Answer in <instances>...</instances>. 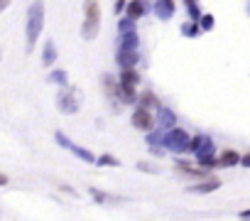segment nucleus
<instances>
[{"instance_id": "nucleus-25", "label": "nucleus", "mask_w": 250, "mask_h": 221, "mask_svg": "<svg viewBox=\"0 0 250 221\" xmlns=\"http://www.w3.org/2000/svg\"><path fill=\"white\" fill-rule=\"evenodd\" d=\"M8 5H10V0H0V13H3Z\"/></svg>"}, {"instance_id": "nucleus-5", "label": "nucleus", "mask_w": 250, "mask_h": 221, "mask_svg": "<svg viewBox=\"0 0 250 221\" xmlns=\"http://www.w3.org/2000/svg\"><path fill=\"white\" fill-rule=\"evenodd\" d=\"M57 103L62 108V113H76V110H79V103H76V98H74V93L69 88L57 93Z\"/></svg>"}, {"instance_id": "nucleus-9", "label": "nucleus", "mask_w": 250, "mask_h": 221, "mask_svg": "<svg viewBox=\"0 0 250 221\" xmlns=\"http://www.w3.org/2000/svg\"><path fill=\"white\" fill-rule=\"evenodd\" d=\"M218 187H221V179H218V177H211V179H206V182H201V184H194L191 192L208 194V192H213V189H218Z\"/></svg>"}, {"instance_id": "nucleus-3", "label": "nucleus", "mask_w": 250, "mask_h": 221, "mask_svg": "<svg viewBox=\"0 0 250 221\" xmlns=\"http://www.w3.org/2000/svg\"><path fill=\"white\" fill-rule=\"evenodd\" d=\"M165 143H167V148H172V150H177V153H189V135H187L182 128H172V131L167 133Z\"/></svg>"}, {"instance_id": "nucleus-19", "label": "nucleus", "mask_w": 250, "mask_h": 221, "mask_svg": "<svg viewBox=\"0 0 250 221\" xmlns=\"http://www.w3.org/2000/svg\"><path fill=\"white\" fill-rule=\"evenodd\" d=\"M143 106H145V108H152V106L160 108V101H157L152 93H143Z\"/></svg>"}, {"instance_id": "nucleus-16", "label": "nucleus", "mask_w": 250, "mask_h": 221, "mask_svg": "<svg viewBox=\"0 0 250 221\" xmlns=\"http://www.w3.org/2000/svg\"><path fill=\"white\" fill-rule=\"evenodd\" d=\"M199 165H201V167H216L218 160H216L211 153H199Z\"/></svg>"}, {"instance_id": "nucleus-28", "label": "nucleus", "mask_w": 250, "mask_h": 221, "mask_svg": "<svg viewBox=\"0 0 250 221\" xmlns=\"http://www.w3.org/2000/svg\"><path fill=\"white\" fill-rule=\"evenodd\" d=\"M240 219H250V211H240Z\"/></svg>"}, {"instance_id": "nucleus-12", "label": "nucleus", "mask_w": 250, "mask_h": 221, "mask_svg": "<svg viewBox=\"0 0 250 221\" xmlns=\"http://www.w3.org/2000/svg\"><path fill=\"white\" fill-rule=\"evenodd\" d=\"M118 47H133V49H138V35H135V30L133 32H120V44Z\"/></svg>"}, {"instance_id": "nucleus-24", "label": "nucleus", "mask_w": 250, "mask_h": 221, "mask_svg": "<svg viewBox=\"0 0 250 221\" xmlns=\"http://www.w3.org/2000/svg\"><path fill=\"white\" fill-rule=\"evenodd\" d=\"M211 25H213V18H208V15H206V18L201 20V27H211Z\"/></svg>"}, {"instance_id": "nucleus-17", "label": "nucleus", "mask_w": 250, "mask_h": 221, "mask_svg": "<svg viewBox=\"0 0 250 221\" xmlns=\"http://www.w3.org/2000/svg\"><path fill=\"white\" fill-rule=\"evenodd\" d=\"M69 148H71V153H74V155H79L81 160H86V162H96V157H93L88 150H83V148H79V145H69Z\"/></svg>"}, {"instance_id": "nucleus-20", "label": "nucleus", "mask_w": 250, "mask_h": 221, "mask_svg": "<svg viewBox=\"0 0 250 221\" xmlns=\"http://www.w3.org/2000/svg\"><path fill=\"white\" fill-rule=\"evenodd\" d=\"M133 30H135V20H130V18L120 20V32H133Z\"/></svg>"}, {"instance_id": "nucleus-7", "label": "nucleus", "mask_w": 250, "mask_h": 221, "mask_svg": "<svg viewBox=\"0 0 250 221\" xmlns=\"http://www.w3.org/2000/svg\"><path fill=\"white\" fill-rule=\"evenodd\" d=\"M125 13L130 20H140L145 15V3L143 0H130V3H125Z\"/></svg>"}, {"instance_id": "nucleus-2", "label": "nucleus", "mask_w": 250, "mask_h": 221, "mask_svg": "<svg viewBox=\"0 0 250 221\" xmlns=\"http://www.w3.org/2000/svg\"><path fill=\"white\" fill-rule=\"evenodd\" d=\"M101 30V5L98 0H86L83 3V27L81 35L83 40H93Z\"/></svg>"}, {"instance_id": "nucleus-6", "label": "nucleus", "mask_w": 250, "mask_h": 221, "mask_svg": "<svg viewBox=\"0 0 250 221\" xmlns=\"http://www.w3.org/2000/svg\"><path fill=\"white\" fill-rule=\"evenodd\" d=\"M118 64L125 69V66H135L138 64V52L133 47H118V54H115Z\"/></svg>"}, {"instance_id": "nucleus-27", "label": "nucleus", "mask_w": 250, "mask_h": 221, "mask_svg": "<svg viewBox=\"0 0 250 221\" xmlns=\"http://www.w3.org/2000/svg\"><path fill=\"white\" fill-rule=\"evenodd\" d=\"M125 8V0H118V5H115V10H123Z\"/></svg>"}, {"instance_id": "nucleus-4", "label": "nucleus", "mask_w": 250, "mask_h": 221, "mask_svg": "<svg viewBox=\"0 0 250 221\" xmlns=\"http://www.w3.org/2000/svg\"><path fill=\"white\" fill-rule=\"evenodd\" d=\"M133 126H135L138 131H152L155 118H152V113H150V108L138 106V108L133 110Z\"/></svg>"}, {"instance_id": "nucleus-23", "label": "nucleus", "mask_w": 250, "mask_h": 221, "mask_svg": "<svg viewBox=\"0 0 250 221\" xmlns=\"http://www.w3.org/2000/svg\"><path fill=\"white\" fill-rule=\"evenodd\" d=\"M98 162H101V165H118V160H115V157H110V155H103Z\"/></svg>"}, {"instance_id": "nucleus-13", "label": "nucleus", "mask_w": 250, "mask_h": 221, "mask_svg": "<svg viewBox=\"0 0 250 221\" xmlns=\"http://www.w3.org/2000/svg\"><path fill=\"white\" fill-rule=\"evenodd\" d=\"M238 162H240V155L235 150H226L218 160V165H223V167H230V165H238Z\"/></svg>"}, {"instance_id": "nucleus-1", "label": "nucleus", "mask_w": 250, "mask_h": 221, "mask_svg": "<svg viewBox=\"0 0 250 221\" xmlns=\"http://www.w3.org/2000/svg\"><path fill=\"white\" fill-rule=\"evenodd\" d=\"M42 27H44V3L35 0L27 10V52L35 49L37 37L42 35Z\"/></svg>"}, {"instance_id": "nucleus-14", "label": "nucleus", "mask_w": 250, "mask_h": 221, "mask_svg": "<svg viewBox=\"0 0 250 221\" xmlns=\"http://www.w3.org/2000/svg\"><path fill=\"white\" fill-rule=\"evenodd\" d=\"M157 13L160 18H169L174 13V0H157Z\"/></svg>"}, {"instance_id": "nucleus-11", "label": "nucleus", "mask_w": 250, "mask_h": 221, "mask_svg": "<svg viewBox=\"0 0 250 221\" xmlns=\"http://www.w3.org/2000/svg\"><path fill=\"white\" fill-rule=\"evenodd\" d=\"M103 86H105V96L108 98H115L118 96V88H120V81H115V76H105L103 79Z\"/></svg>"}, {"instance_id": "nucleus-26", "label": "nucleus", "mask_w": 250, "mask_h": 221, "mask_svg": "<svg viewBox=\"0 0 250 221\" xmlns=\"http://www.w3.org/2000/svg\"><path fill=\"white\" fill-rule=\"evenodd\" d=\"M5 184H8V177H5V175H0V187H5Z\"/></svg>"}, {"instance_id": "nucleus-22", "label": "nucleus", "mask_w": 250, "mask_h": 221, "mask_svg": "<svg viewBox=\"0 0 250 221\" xmlns=\"http://www.w3.org/2000/svg\"><path fill=\"white\" fill-rule=\"evenodd\" d=\"M49 79H52V81H59V84H66V74H64V71H57V74H52Z\"/></svg>"}, {"instance_id": "nucleus-15", "label": "nucleus", "mask_w": 250, "mask_h": 221, "mask_svg": "<svg viewBox=\"0 0 250 221\" xmlns=\"http://www.w3.org/2000/svg\"><path fill=\"white\" fill-rule=\"evenodd\" d=\"M54 57H57V49H54V42H47L44 44V66H52L54 64Z\"/></svg>"}, {"instance_id": "nucleus-21", "label": "nucleus", "mask_w": 250, "mask_h": 221, "mask_svg": "<svg viewBox=\"0 0 250 221\" xmlns=\"http://www.w3.org/2000/svg\"><path fill=\"white\" fill-rule=\"evenodd\" d=\"M184 35H189V37H191V35H199V25H196V22H194V25H187V27H184Z\"/></svg>"}, {"instance_id": "nucleus-18", "label": "nucleus", "mask_w": 250, "mask_h": 221, "mask_svg": "<svg viewBox=\"0 0 250 221\" xmlns=\"http://www.w3.org/2000/svg\"><path fill=\"white\" fill-rule=\"evenodd\" d=\"M182 175H191V177H206V172L204 170H194V167H187V165H179L177 167Z\"/></svg>"}, {"instance_id": "nucleus-10", "label": "nucleus", "mask_w": 250, "mask_h": 221, "mask_svg": "<svg viewBox=\"0 0 250 221\" xmlns=\"http://www.w3.org/2000/svg\"><path fill=\"white\" fill-rule=\"evenodd\" d=\"M115 98H120L123 103H135V98H138L135 86H123V84H120V88H118V96H115Z\"/></svg>"}, {"instance_id": "nucleus-8", "label": "nucleus", "mask_w": 250, "mask_h": 221, "mask_svg": "<svg viewBox=\"0 0 250 221\" xmlns=\"http://www.w3.org/2000/svg\"><path fill=\"white\" fill-rule=\"evenodd\" d=\"M120 84H123V86H138V84H140V74L135 71V66H125V69H123Z\"/></svg>"}]
</instances>
